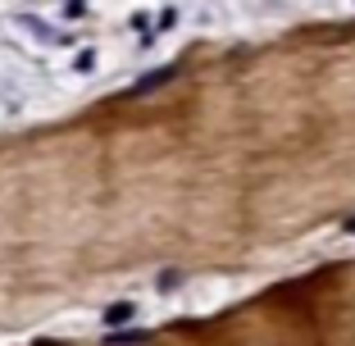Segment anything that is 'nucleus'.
<instances>
[{"instance_id":"7ed1b4c3","label":"nucleus","mask_w":355,"mask_h":346,"mask_svg":"<svg viewBox=\"0 0 355 346\" xmlns=\"http://www.w3.org/2000/svg\"><path fill=\"white\" fill-rule=\"evenodd\" d=\"M137 342H146V333H114L110 337V346H137Z\"/></svg>"},{"instance_id":"f03ea898","label":"nucleus","mask_w":355,"mask_h":346,"mask_svg":"<svg viewBox=\"0 0 355 346\" xmlns=\"http://www.w3.org/2000/svg\"><path fill=\"white\" fill-rule=\"evenodd\" d=\"M128 319H132V305H110V310H105V324H110V328H119V324H128Z\"/></svg>"},{"instance_id":"f257e3e1","label":"nucleus","mask_w":355,"mask_h":346,"mask_svg":"<svg viewBox=\"0 0 355 346\" xmlns=\"http://www.w3.org/2000/svg\"><path fill=\"white\" fill-rule=\"evenodd\" d=\"M173 78H178V64H164V69H155V73L137 78V83H132V96H150V92H159L164 83H173Z\"/></svg>"},{"instance_id":"20e7f679","label":"nucleus","mask_w":355,"mask_h":346,"mask_svg":"<svg viewBox=\"0 0 355 346\" xmlns=\"http://www.w3.org/2000/svg\"><path fill=\"white\" fill-rule=\"evenodd\" d=\"M346 232H355V219H346Z\"/></svg>"}]
</instances>
